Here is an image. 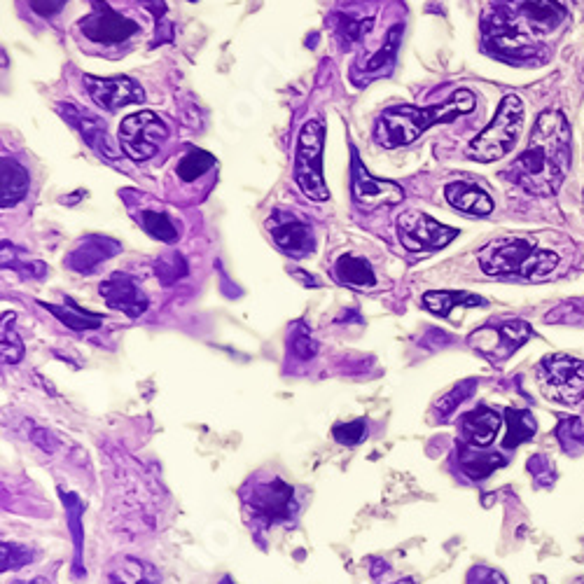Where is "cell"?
Listing matches in <instances>:
<instances>
[{
	"mask_svg": "<svg viewBox=\"0 0 584 584\" xmlns=\"http://www.w3.org/2000/svg\"><path fill=\"white\" fill-rule=\"evenodd\" d=\"M398 43H400V26H395V29L388 33V43L384 45V50H381L374 59H370V64H367V71L374 73V71H381V68H384V64L391 66L395 61V52H398Z\"/></svg>",
	"mask_w": 584,
	"mask_h": 584,
	"instance_id": "d590c367",
	"label": "cell"
},
{
	"mask_svg": "<svg viewBox=\"0 0 584 584\" xmlns=\"http://www.w3.org/2000/svg\"><path fill=\"white\" fill-rule=\"evenodd\" d=\"M290 349H292V353H295V356L300 358V360H311V358L316 356L318 346L314 342V337H311V332L307 328H304L302 323L297 325L295 332H292Z\"/></svg>",
	"mask_w": 584,
	"mask_h": 584,
	"instance_id": "e575fe53",
	"label": "cell"
},
{
	"mask_svg": "<svg viewBox=\"0 0 584 584\" xmlns=\"http://www.w3.org/2000/svg\"><path fill=\"white\" fill-rule=\"evenodd\" d=\"M388 584H414V580H409V577H405V580H398V582H388Z\"/></svg>",
	"mask_w": 584,
	"mask_h": 584,
	"instance_id": "b9f144b4",
	"label": "cell"
},
{
	"mask_svg": "<svg viewBox=\"0 0 584 584\" xmlns=\"http://www.w3.org/2000/svg\"><path fill=\"white\" fill-rule=\"evenodd\" d=\"M141 227L152 236V239H157V241L173 243L178 239V227L173 225V220L166 213L143 211L141 213Z\"/></svg>",
	"mask_w": 584,
	"mask_h": 584,
	"instance_id": "f1b7e54d",
	"label": "cell"
},
{
	"mask_svg": "<svg viewBox=\"0 0 584 584\" xmlns=\"http://www.w3.org/2000/svg\"><path fill=\"white\" fill-rule=\"evenodd\" d=\"M220 584H234V580H232V577H229V575H225V577H222V582H220Z\"/></svg>",
	"mask_w": 584,
	"mask_h": 584,
	"instance_id": "7bdbcfd3",
	"label": "cell"
},
{
	"mask_svg": "<svg viewBox=\"0 0 584 584\" xmlns=\"http://www.w3.org/2000/svg\"><path fill=\"white\" fill-rule=\"evenodd\" d=\"M444 197L456 211L468 215H489L493 211V199L489 197V192L475 183H449Z\"/></svg>",
	"mask_w": 584,
	"mask_h": 584,
	"instance_id": "ac0fdd59",
	"label": "cell"
},
{
	"mask_svg": "<svg viewBox=\"0 0 584 584\" xmlns=\"http://www.w3.org/2000/svg\"><path fill=\"white\" fill-rule=\"evenodd\" d=\"M482 297L472 295V292H456V290H433L423 295V307L433 311L435 316L449 318L456 307H484Z\"/></svg>",
	"mask_w": 584,
	"mask_h": 584,
	"instance_id": "44dd1931",
	"label": "cell"
},
{
	"mask_svg": "<svg viewBox=\"0 0 584 584\" xmlns=\"http://www.w3.org/2000/svg\"><path fill=\"white\" fill-rule=\"evenodd\" d=\"M108 580L113 584H162L159 570L148 561L122 556L108 570Z\"/></svg>",
	"mask_w": 584,
	"mask_h": 584,
	"instance_id": "d6986e66",
	"label": "cell"
},
{
	"mask_svg": "<svg viewBox=\"0 0 584 584\" xmlns=\"http://www.w3.org/2000/svg\"><path fill=\"white\" fill-rule=\"evenodd\" d=\"M246 503L255 517L264 521L288 519L292 510V486L281 482V479L260 482L253 486V491L246 493Z\"/></svg>",
	"mask_w": 584,
	"mask_h": 584,
	"instance_id": "4fadbf2b",
	"label": "cell"
},
{
	"mask_svg": "<svg viewBox=\"0 0 584 584\" xmlns=\"http://www.w3.org/2000/svg\"><path fill=\"white\" fill-rule=\"evenodd\" d=\"M335 276L339 283L351 285V288H374L377 285V274H374L372 264L356 255H342L335 264Z\"/></svg>",
	"mask_w": 584,
	"mask_h": 584,
	"instance_id": "7402d4cb",
	"label": "cell"
},
{
	"mask_svg": "<svg viewBox=\"0 0 584 584\" xmlns=\"http://www.w3.org/2000/svg\"><path fill=\"white\" fill-rule=\"evenodd\" d=\"M155 271H157V276L162 278L164 285H171L187 274V264L178 253H171V255L159 257Z\"/></svg>",
	"mask_w": 584,
	"mask_h": 584,
	"instance_id": "1f68e13d",
	"label": "cell"
},
{
	"mask_svg": "<svg viewBox=\"0 0 584 584\" xmlns=\"http://www.w3.org/2000/svg\"><path fill=\"white\" fill-rule=\"evenodd\" d=\"M542 393L549 400L575 405L584 395V363L570 356H547L538 367Z\"/></svg>",
	"mask_w": 584,
	"mask_h": 584,
	"instance_id": "8992f818",
	"label": "cell"
},
{
	"mask_svg": "<svg viewBox=\"0 0 584 584\" xmlns=\"http://www.w3.org/2000/svg\"><path fill=\"white\" fill-rule=\"evenodd\" d=\"M31 561V549L29 547H22V545H10V542H3V570H10V568H19L24 566V563Z\"/></svg>",
	"mask_w": 584,
	"mask_h": 584,
	"instance_id": "8d00e7d4",
	"label": "cell"
},
{
	"mask_svg": "<svg viewBox=\"0 0 584 584\" xmlns=\"http://www.w3.org/2000/svg\"><path fill=\"white\" fill-rule=\"evenodd\" d=\"M505 421H507V435L503 440L505 449L519 447V444L528 442L535 435V428H538L535 426L533 414L524 412V409H507Z\"/></svg>",
	"mask_w": 584,
	"mask_h": 584,
	"instance_id": "4316f807",
	"label": "cell"
},
{
	"mask_svg": "<svg viewBox=\"0 0 584 584\" xmlns=\"http://www.w3.org/2000/svg\"><path fill=\"white\" fill-rule=\"evenodd\" d=\"M61 500L66 505V521L71 526V535L75 542V559H73V568L75 575H82V545H85V535H82V500L75 496V493L61 491Z\"/></svg>",
	"mask_w": 584,
	"mask_h": 584,
	"instance_id": "484cf974",
	"label": "cell"
},
{
	"mask_svg": "<svg viewBox=\"0 0 584 584\" xmlns=\"http://www.w3.org/2000/svg\"><path fill=\"white\" fill-rule=\"evenodd\" d=\"M503 426V416L489 407H477L463 416L461 433L470 447H489Z\"/></svg>",
	"mask_w": 584,
	"mask_h": 584,
	"instance_id": "e0dca14e",
	"label": "cell"
},
{
	"mask_svg": "<svg viewBox=\"0 0 584 584\" xmlns=\"http://www.w3.org/2000/svg\"><path fill=\"white\" fill-rule=\"evenodd\" d=\"M556 435H559V442L566 451H577L584 447V426L580 419H563L559 428H556Z\"/></svg>",
	"mask_w": 584,
	"mask_h": 584,
	"instance_id": "d6a6232c",
	"label": "cell"
},
{
	"mask_svg": "<svg viewBox=\"0 0 584 584\" xmlns=\"http://www.w3.org/2000/svg\"><path fill=\"white\" fill-rule=\"evenodd\" d=\"M468 584H507L505 577L498 573V570L493 568H486V566H475L470 568L468 573Z\"/></svg>",
	"mask_w": 584,
	"mask_h": 584,
	"instance_id": "f35d334b",
	"label": "cell"
},
{
	"mask_svg": "<svg viewBox=\"0 0 584 584\" xmlns=\"http://www.w3.org/2000/svg\"><path fill=\"white\" fill-rule=\"evenodd\" d=\"M40 304H43L52 316H57L59 321L71 330H78V332L96 330V328H101V323H103L101 316L89 314V311L80 309L73 300H66V304H47V302H40Z\"/></svg>",
	"mask_w": 584,
	"mask_h": 584,
	"instance_id": "cb8c5ba5",
	"label": "cell"
},
{
	"mask_svg": "<svg viewBox=\"0 0 584 584\" xmlns=\"http://www.w3.org/2000/svg\"><path fill=\"white\" fill-rule=\"evenodd\" d=\"M61 115H64L66 120L73 124V127L80 129V134L87 141L89 148H94L96 152H99V155L110 157V159H115L117 155H120V152L113 148V143H110L106 124H103L99 117L89 115V113H85V110L71 106V103L61 106Z\"/></svg>",
	"mask_w": 584,
	"mask_h": 584,
	"instance_id": "2e32d148",
	"label": "cell"
},
{
	"mask_svg": "<svg viewBox=\"0 0 584 584\" xmlns=\"http://www.w3.org/2000/svg\"><path fill=\"white\" fill-rule=\"evenodd\" d=\"M332 435L339 444H346V447H353V444H360L367 440V423L363 419H356L351 423H339V426L332 428Z\"/></svg>",
	"mask_w": 584,
	"mask_h": 584,
	"instance_id": "836d02e7",
	"label": "cell"
},
{
	"mask_svg": "<svg viewBox=\"0 0 584 584\" xmlns=\"http://www.w3.org/2000/svg\"><path fill=\"white\" fill-rule=\"evenodd\" d=\"M524 127V103L519 96L507 94L482 134L470 143L468 157L477 162H498L517 145L519 131Z\"/></svg>",
	"mask_w": 584,
	"mask_h": 584,
	"instance_id": "277c9868",
	"label": "cell"
},
{
	"mask_svg": "<svg viewBox=\"0 0 584 584\" xmlns=\"http://www.w3.org/2000/svg\"><path fill=\"white\" fill-rule=\"evenodd\" d=\"M117 253V243L108 239H87L75 253L68 257V264L75 271H92L96 264Z\"/></svg>",
	"mask_w": 584,
	"mask_h": 584,
	"instance_id": "603a6c76",
	"label": "cell"
},
{
	"mask_svg": "<svg viewBox=\"0 0 584 584\" xmlns=\"http://www.w3.org/2000/svg\"><path fill=\"white\" fill-rule=\"evenodd\" d=\"M101 297L106 300L110 309L122 311L129 318H138L148 311V297L143 295V290L138 288V283L127 274H113L101 283Z\"/></svg>",
	"mask_w": 584,
	"mask_h": 584,
	"instance_id": "9a60e30c",
	"label": "cell"
},
{
	"mask_svg": "<svg viewBox=\"0 0 584 584\" xmlns=\"http://www.w3.org/2000/svg\"><path fill=\"white\" fill-rule=\"evenodd\" d=\"M479 267L489 276L519 274L528 281H545L559 267V255L535 248L524 239H500L484 246L477 255Z\"/></svg>",
	"mask_w": 584,
	"mask_h": 584,
	"instance_id": "3957f363",
	"label": "cell"
},
{
	"mask_svg": "<svg viewBox=\"0 0 584 584\" xmlns=\"http://www.w3.org/2000/svg\"><path fill=\"white\" fill-rule=\"evenodd\" d=\"M323 145L325 129L318 120H309L300 129L295 152V183L304 197L314 201H328L330 190L323 178Z\"/></svg>",
	"mask_w": 584,
	"mask_h": 584,
	"instance_id": "5b68a950",
	"label": "cell"
},
{
	"mask_svg": "<svg viewBox=\"0 0 584 584\" xmlns=\"http://www.w3.org/2000/svg\"><path fill=\"white\" fill-rule=\"evenodd\" d=\"M29 192V171L15 159H3L0 166V206L10 208L19 204Z\"/></svg>",
	"mask_w": 584,
	"mask_h": 584,
	"instance_id": "ffe728a7",
	"label": "cell"
},
{
	"mask_svg": "<svg viewBox=\"0 0 584 584\" xmlns=\"http://www.w3.org/2000/svg\"><path fill=\"white\" fill-rule=\"evenodd\" d=\"M12 321H15V316L12 314H5L3 318V342H0V349H3V360L8 365H15L22 360L24 356V344H22V339H19V335L15 330H12Z\"/></svg>",
	"mask_w": 584,
	"mask_h": 584,
	"instance_id": "4dcf8cb0",
	"label": "cell"
},
{
	"mask_svg": "<svg viewBox=\"0 0 584 584\" xmlns=\"http://www.w3.org/2000/svg\"><path fill=\"white\" fill-rule=\"evenodd\" d=\"M78 29L85 33V38L101 45H117L136 36L141 31L134 19L122 17L120 12L110 8L106 0H92V12L85 19H80Z\"/></svg>",
	"mask_w": 584,
	"mask_h": 584,
	"instance_id": "30bf717a",
	"label": "cell"
},
{
	"mask_svg": "<svg viewBox=\"0 0 584 584\" xmlns=\"http://www.w3.org/2000/svg\"><path fill=\"white\" fill-rule=\"evenodd\" d=\"M85 87L96 106L108 110V113H117L120 108L131 106V103H141L145 99L143 87L127 78V75H122V78H94V75H85Z\"/></svg>",
	"mask_w": 584,
	"mask_h": 584,
	"instance_id": "7c38bea8",
	"label": "cell"
},
{
	"mask_svg": "<svg viewBox=\"0 0 584 584\" xmlns=\"http://www.w3.org/2000/svg\"><path fill=\"white\" fill-rule=\"evenodd\" d=\"M276 246L292 257H304L314 250V232L307 222L297 220L290 213H274L267 222Z\"/></svg>",
	"mask_w": 584,
	"mask_h": 584,
	"instance_id": "5bb4252c",
	"label": "cell"
},
{
	"mask_svg": "<svg viewBox=\"0 0 584 584\" xmlns=\"http://www.w3.org/2000/svg\"><path fill=\"white\" fill-rule=\"evenodd\" d=\"M398 236L402 246L412 253H419V250L444 248L449 241L456 239L458 229L440 225L423 211H405L398 218Z\"/></svg>",
	"mask_w": 584,
	"mask_h": 584,
	"instance_id": "ba28073f",
	"label": "cell"
},
{
	"mask_svg": "<svg viewBox=\"0 0 584 584\" xmlns=\"http://www.w3.org/2000/svg\"><path fill=\"white\" fill-rule=\"evenodd\" d=\"M570 166V127L559 110L540 113L528 148L514 162L512 178L526 192L549 197L559 190Z\"/></svg>",
	"mask_w": 584,
	"mask_h": 584,
	"instance_id": "6da1fadb",
	"label": "cell"
},
{
	"mask_svg": "<svg viewBox=\"0 0 584 584\" xmlns=\"http://www.w3.org/2000/svg\"><path fill=\"white\" fill-rule=\"evenodd\" d=\"M215 166V157L211 155V152H206V150H199V148H192L187 155L180 159L178 162V178L183 180V183H194V180L204 176V173H208Z\"/></svg>",
	"mask_w": 584,
	"mask_h": 584,
	"instance_id": "83f0119b",
	"label": "cell"
},
{
	"mask_svg": "<svg viewBox=\"0 0 584 584\" xmlns=\"http://www.w3.org/2000/svg\"><path fill=\"white\" fill-rule=\"evenodd\" d=\"M458 463H461L463 472L472 479H486L491 472H496L498 468H503L505 458L500 454H486V451H475L463 449L461 456H458Z\"/></svg>",
	"mask_w": 584,
	"mask_h": 584,
	"instance_id": "d4e9b609",
	"label": "cell"
},
{
	"mask_svg": "<svg viewBox=\"0 0 584 584\" xmlns=\"http://www.w3.org/2000/svg\"><path fill=\"white\" fill-rule=\"evenodd\" d=\"M475 106L477 99L470 89H456L442 106L388 108L374 124V141L384 148H402L421 138L435 124H449L461 115H470Z\"/></svg>",
	"mask_w": 584,
	"mask_h": 584,
	"instance_id": "7a4b0ae2",
	"label": "cell"
},
{
	"mask_svg": "<svg viewBox=\"0 0 584 584\" xmlns=\"http://www.w3.org/2000/svg\"><path fill=\"white\" fill-rule=\"evenodd\" d=\"M138 3L145 5L152 15H155L157 19H162L164 17V12H166V5H164V0H138Z\"/></svg>",
	"mask_w": 584,
	"mask_h": 584,
	"instance_id": "60d3db41",
	"label": "cell"
},
{
	"mask_svg": "<svg viewBox=\"0 0 584 584\" xmlns=\"http://www.w3.org/2000/svg\"><path fill=\"white\" fill-rule=\"evenodd\" d=\"M533 330L531 325L524 321H505L500 325H486V328L472 332L470 344L477 351H482L484 356L493 360H503L519 349L521 344H526L531 339Z\"/></svg>",
	"mask_w": 584,
	"mask_h": 584,
	"instance_id": "8fae6325",
	"label": "cell"
},
{
	"mask_svg": "<svg viewBox=\"0 0 584 584\" xmlns=\"http://www.w3.org/2000/svg\"><path fill=\"white\" fill-rule=\"evenodd\" d=\"M29 3L38 17H54L64 10L66 0H29Z\"/></svg>",
	"mask_w": 584,
	"mask_h": 584,
	"instance_id": "ab89813d",
	"label": "cell"
},
{
	"mask_svg": "<svg viewBox=\"0 0 584 584\" xmlns=\"http://www.w3.org/2000/svg\"><path fill=\"white\" fill-rule=\"evenodd\" d=\"M528 470H531V475L535 477V482L542 484V486H547V484H552V479H554V468L549 465V461L545 456H535L528 461Z\"/></svg>",
	"mask_w": 584,
	"mask_h": 584,
	"instance_id": "74e56055",
	"label": "cell"
},
{
	"mask_svg": "<svg viewBox=\"0 0 584 584\" xmlns=\"http://www.w3.org/2000/svg\"><path fill=\"white\" fill-rule=\"evenodd\" d=\"M475 388H477V379L461 381V384L451 388V391L444 395V398H440V402H437V414H440L442 419H447V416L456 412L458 405H463V402L468 400L472 393H475Z\"/></svg>",
	"mask_w": 584,
	"mask_h": 584,
	"instance_id": "f546056e",
	"label": "cell"
},
{
	"mask_svg": "<svg viewBox=\"0 0 584 584\" xmlns=\"http://www.w3.org/2000/svg\"><path fill=\"white\" fill-rule=\"evenodd\" d=\"M166 136H169L166 122L152 110L124 117L120 124V145L124 155L134 162H148L150 157H155Z\"/></svg>",
	"mask_w": 584,
	"mask_h": 584,
	"instance_id": "52a82bcc",
	"label": "cell"
},
{
	"mask_svg": "<svg viewBox=\"0 0 584 584\" xmlns=\"http://www.w3.org/2000/svg\"><path fill=\"white\" fill-rule=\"evenodd\" d=\"M351 192L353 201L363 208V211H374L381 206H395L405 199V192L393 180H384L372 176L360 162L358 150H351Z\"/></svg>",
	"mask_w": 584,
	"mask_h": 584,
	"instance_id": "9c48e42d",
	"label": "cell"
}]
</instances>
